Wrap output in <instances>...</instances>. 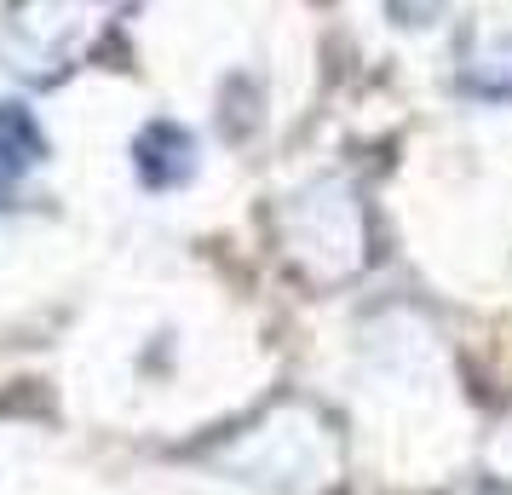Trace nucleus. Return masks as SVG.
Wrapping results in <instances>:
<instances>
[{
	"mask_svg": "<svg viewBox=\"0 0 512 495\" xmlns=\"http://www.w3.org/2000/svg\"><path fill=\"white\" fill-rule=\"evenodd\" d=\"M133 167L150 190H173L190 179L196 167V139H190L179 121H150L139 139H133Z\"/></svg>",
	"mask_w": 512,
	"mask_h": 495,
	"instance_id": "f257e3e1",
	"label": "nucleus"
},
{
	"mask_svg": "<svg viewBox=\"0 0 512 495\" xmlns=\"http://www.w3.org/2000/svg\"><path fill=\"white\" fill-rule=\"evenodd\" d=\"M41 156H47V139H41L35 116H29L24 104H0V185L24 179Z\"/></svg>",
	"mask_w": 512,
	"mask_h": 495,
	"instance_id": "f03ea898",
	"label": "nucleus"
}]
</instances>
